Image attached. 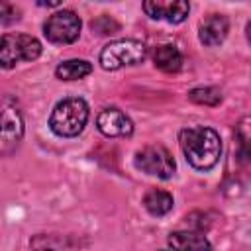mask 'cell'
<instances>
[{"label": "cell", "instance_id": "obj_1", "mask_svg": "<svg viewBox=\"0 0 251 251\" xmlns=\"http://www.w3.org/2000/svg\"><path fill=\"white\" fill-rule=\"evenodd\" d=\"M180 149L186 161L198 171H210L222 155V139L216 129L206 126L184 127L178 133Z\"/></svg>", "mask_w": 251, "mask_h": 251}, {"label": "cell", "instance_id": "obj_2", "mask_svg": "<svg viewBox=\"0 0 251 251\" xmlns=\"http://www.w3.org/2000/svg\"><path fill=\"white\" fill-rule=\"evenodd\" d=\"M88 122V104L82 98H65L55 104L49 116V127L59 137L78 135Z\"/></svg>", "mask_w": 251, "mask_h": 251}, {"label": "cell", "instance_id": "obj_3", "mask_svg": "<svg viewBox=\"0 0 251 251\" xmlns=\"http://www.w3.org/2000/svg\"><path fill=\"white\" fill-rule=\"evenodd\" d=\"M147 57V47L137 39L110 41L100 53V65L106 71H118L127 65H137Z\"/></svg>", "mask_w": 251, "mask_h": 251}, {"label": "cell", "instance_id": "obj_4", "mask_svg": "<svg viewBox=\"0 0 251 251\" xmlns=\"http://www.w3.org/2000/svg\"><path fill=\"white\" fill-rule=\"evenodd\" d=\"M41 55V43L27 33H4L0 43V63L12 69L20 61H35Z\"/></svg>", "mask_w": 251, "mask_h": 251}, {"label": "cell", "instance_id": "obj_5", "mask_svg": "<svg viewBox=\"0 0 251 251\" xmlns=\"http://www.w3.org/2000/svg\"><path fill=\"white\" fill-rule=\"evenodd\" d=\"M135 167L145 173V175H151V176H157V178H171L175 175V159L173 155L163 147V145H147L143 149H139L135 153V159H133Z\"/></svg>", "mask_w": 251, "mask_h": 251}, {"label": "cell", "instance_id": "obj_6", "mask_svg": "<svg viewBox=\"0 0 251 251\" xmlns=\"http://www.w3.org/2000/svg\"><path fill=\"white\" fill-rule=\"evenodd\" d=\"M43 35L47 37V41L57 45L73 43L80 35V18L71 10L55 12L43 24Z\"/></svg>", "mask_w": 251, "mask_h": 251}, {"label": "cell", "instance_id": "obj_7", "mask_svg": "<svg viewBox=\"0 0 251 251\" xmlns=\"http://www.w3.org/2000/svg\"><path fill=\"white\" fill-rule=\"evenodd\" d=\"M143 10L153 20L180 24L186 20L190 4L188 0H143Z\"/></svg>", "mask_w": 251, "mask_h": 251}, {"label": "cell", "instance_id": "obj_8", "mask_svg": "<svg viewBox=\"0 0 251 251\" xmlns=\"http://www.w3.org/2000/svg\"><path fill=\"white\" fill-rule=\"evenodd\" d=\"M24 135V122L16 106L10 98H4L2 104V153H10L22 141Z\"/></svg>", "mask_w": 251, "mask_h": 251}, {"label": "cell", "instance_id": "obj_9", "mask_svg": "<svg viewBox=\"0 0 251 251\" xmlns=\"http://www.w3.org/2000/svg\"><path fill=\"white\" fill-rule=\"evenodd\" d=\"M96 126L106 137H127L133 133L131 120L118 108H104L96 118Z\"/></svg>", "mask_w": 251, "mask_h": 251}, {"label": "cell", "instance_id": "obj_10", "mask_svg": "<svg viewBox=\"0 0 251 251\" xmlns=\"http://www.w3.org/2000/svg\"><path fill=\"white\" fill-rule=\"evenodd\" d=\"M229 31V22L226 16L222 14H210L202 24H200V29H198V39L202 45L206 47H216L220 45L226 35Z\"/></svg>", "mask_w": 251, "mask_h": 251}, {"label": "cell", "instance_id": "obj_11", "mask_svg": "<svg viewBox=\"0 0 251 251\" xmlns=\"http://www.w3.org/2000/svg\"><path fill=\"white\" fill-rule=\"evenodd\" d=\"M153 63L163 73H176L182 67V55L173 43H163L153 51Z\"/></svg>", "mask_w": 251, "mask_h": 251}, {"label": "cell", "instance_id": "obj_12", "mask_svg": "<svg viewBox=\"0 0 251 251\" xmlns=\"http://www.w3.org/2000/svg\"><path fill=\"white\" fill-rule=\"evenodd\" d=\"M173 196L167 190L161 188H151L145 196H143V206L151 216H165L173 210Z\"/></svg>", "mask_w": 251, "mask_h": 251}, {"label": "cell", "instance_id": "obj_13", "mask_svg": "<svg viewBox=\"0 0 251 251\" xmlns=\"http://www.w3.org/2000/svg\"><path fill=\"white\" fill-rule=\"evenodd\" d=\"M169 245L175 249H208L212 243L200 231H175L169 235Z\"/></svg>", "mask_w": 251, "mask_h": 251}, {"label": "cell", "instance_id": "obj_14", "mask_svg": "<svg viewBox=\"0 0 251 251\" xmlns=\"http://www.w3.org/2000/svg\"><path fill=\"white\" fill-rule=\"evenodd\" d=\"M90 73H92V65L84 59H69V61H63L55 69V75L61 80H78V78L88 76Z\"/></svg>", "mask_w": 251, "mask_h": 251}, {"label": "cell", "instance_id": "obj_15", "mask_svg": "<svg viewBox=\"0 0 251 251\" xmlns=\"http://www.w3.org/2000/svg\"><path fill=\"white\" fill-rule=\"evenodd\" d=\"M188 98L196 104H204V106H218L222 102V94L218 88L212 86H204V88H192L188 92Z\"/></svg>", "mask_w": 251, "mask_h": 251}, {"label": "cell", "instance_id": "obj_16", "mask_svg": "<svg viewBox=\"0 0 251 251\" xmlns=\"http://www.w3.org/2000/svg\"><path fill=\"white\" fill-rule=\"evenodd\" d=\"M90 27L98 35H112V33L120 31V24L114 18H110V16H100V18L92 20L90 22Z\"/></svg>", "mask_w": 251, "mask_h": 251}, {"label": "cell", "instance_id": "obj_17", "mask_svg": "<svg viewBox=\"0 0 251 251\" xmlns=\"http://www.w3.org/2000/svg\"><path fill=\"white\" fill-rule=\"evenodd\" d=\"M239 161L251 165V135H243L241 133V141H239Z\"/></svg>", "mask_w": 251, "mask_h": 251}, {"label": "cell", "instance_id": "obj_18", "mask_svg": "<svg viewBox=\"0 0 251 251\" xmlns=\"http://www.w3.org/2000/svg\"><path fill=\"white\" fill-rule=\"evenodd\" d=\"M0 20H2V24L4 25H8V24H12L14 20H18V12H16V8H12L10 6V2L8 0H0Z\"/></svg>", "mask_w": 251, "mask_h": 251}, {"label": "cell", "instance_id": "obj_19", "mask_svg": "<svg viewBox=\"0 0 251 251\" xmlns=\"http://www.w3.org/2000/svg\"><path fill=\"white\" fill-rule=\"evenodd\" d=\"M39 6H45V8H55V6H59L63 0H35Z\"/></svg>", "mask_w": 251, "mask_h": 251}, {"label": "cell", "instance_id": "obj_20", "mask_svg": "<svg viewBox=\"0 0 251 251\" xmlns=\"http://www.w3.org/2000/svg\"><path fill=\"white\" fill-rule=\"evenodd\" d=\"M245 31H247V39H249V43H251V22L247 24V27H245Z\"/></svg>", "mask_w": 251, "mask_h": 251}]
</instances>
